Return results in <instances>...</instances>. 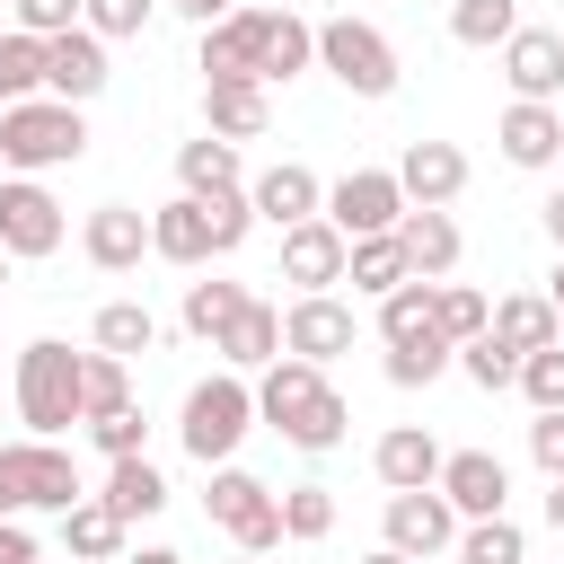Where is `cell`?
Here are the masks:
<instances>
[{
    "label": "cell",
    "instance_id": "cell-49",
    "mask_svg": "<svg viewBox=\"0 0 564 564\" xmlns=\"http://www.w3.org/2000/svg\"><path fill=\"white\" fill-rule=\"evenodd\" d=\"M0 564H35V529L26 520H0Z\"/></svg>",
    "mask_w": 564,
    "mask_h": 564
},
{
    "label": "cell",
    "instance_id": "cell-19",
    "mask_svg": "<svg viewBox=\"0 0 564 564\" xmlns=\"http://www.w3.org/2000/svg\"><path fill=\"white\" fill-rule=\"evenodd\" d=\"M397 185H405V203H458L467 194V150L458 141H405V159H397Z\"/></svg>",
    "mask_w": 564,
    "mask_h": 564
},
{
    "label": "cell",
    "instance_id": "cell-44",
    "mask_svg": "<svg viewBox=\"0 0 564 564\" xmlns=\"http://www.w3.org/2000/svg\"><path fill=\"white\" fill-rule=\"evenodd\" d=\"M511 388H520L538 414H546V405H564V335H555V344H538V352H520V379H511Z\"/></svg>",
    "mask_w": 564,
    "mask_h": 564
},
{
    "label": "cell",
    "instance_id": "cell-43",
    "mask_svg": "<svg viewBox=\"0 0 564 564\" xmlns=\"http://www.w3.org/2000/svg\"><path fill=\"white\" fill-rule=\"evenodd\" d=\"M203 220H212V256H238V247H247V229H256V203H247V185H229V194H203Z\"/></svg>",
    "mask_w": 564,
    "mask_h": 564
},
{
    "label": "cell",
    "instance_id": "cell-6",
    "mask_svg": "<svg viewBox=\"0 0 564 564\" xmlns=\"http://www.w3.org/2000/svg\"><path fill=\"white\" fill-rule=\"evenodd\" d=\"M203 511H212V520H220V529H229L247 555H273V546H282V494H273L264 476H247L238 458H220V467H212Z\"/></svg>",
    "mask_w": 564,
    "mask_h": 564
},
{
    "label": "cell",
    "instance_id": "cell-60",
    "mask_svg": "<svg viewBox=\"0 0 564 564\" xmlns=\"http://www.w3.org/2000/svg\"><path fill=\"white\" fill-rule=\"evenodd\" d=\"M0 176H9V167H0Z\"/></svg>",
    "mask_w": 564,
    "mask_h": 564
},
{
    "label": "cell",
    "instance_id": "cell-22",
    "mask_svg": "<svg viewBox=\"0 0 564 564\" xmlns=\"http://www.w3.org/2000/svg\"><path fill=\"white\" fill-rule=\"evenodd\" d=\"M300 70H317V26H308V18H291V9H264L256 79H264V88H282V79H300Z\"/></svg>",
    "mask_w": 564,
    "mask_h": 564
},
{
    "label": "cell",
    "instance_id": "cell-52",
    "mask_svg": "<svg viewBox=\"0 0 564 564\" xmlns=\"http://www.w3.org/2000/svg\"><path fill=\"white\" fill-rule=\"evenodd\" d=\"M176 9H185V18H194V26H212V18H229V9H238V0H176Z\"/></svg>",
    "mask_w": 564,
    "mask_h": 564
},
{
    "label": "cell",
    "instance_id": "cell-10",
    "mask_svg": "<svg viewBox=\"0 0 564 564\" xmlns=\"http://www.w3.org/2000/svg\"><path fill=\"white\" fill-rule=\"evenodd\" d=\"M9 467H18V502H26V511H70V502L88 494V485H79V458H70L62 441H35V432H26V441H9Z\"/></svg>",
    "mask_w": 564,
    "mask_h": 564
},
{
    "label": "cell",
    "instance_id": "cell-21",
    "mask_svg": "<svg viewBox=\"0 0 564 564\" xmlns=\"http://www.w3.org/2000/svg\"><path fill=\"white\" fill-rule=\"evenodd\" d=\"M256 35H264V9H229V18H212L194 70H203V79H256Z\"/></svg>",
    "mask_w": 564,
    "mask_h": 564
},
{
    "label": "cell",
    "instance_id": "cell-13",
    "mask_svg": "<svg viewBox=\"0 0 564 564\" xmlns=\"http://www.w3.org/2000/svg\"><path fill=\"white\" fill-rule=\"evenodd\" d=\"M494 53H502V79H511V97H538V106H555V88H564V26H511Z\"/></svg>",
    "mask_w": 564,
    "mask_h": 564
},
{
    "label": "cell",
    "instance_id": "cell-32",
    "mask_svg": "<svg viewBox=\"0 0 564 564\" xmlns=\"http://www.w3.org/2000/svg\"><path fill=\"white\" fill-rule=\"evenodd\" d=\"M88 335H97V352H115V361H132V352H150V344H159V317H150L141 300H106Z\"/></svg>",
    "mask_w": 564,
    "mask_h": 564
},
{
    "label": "cell",
    "instance_id": "cell-45",
    "mask_svg": "<svg viewBox=\"0 0 564 564\" xmlns=\"http://www.w3.org/2000/svg\"><path fill=\"white\" fill-rule=\"evenodd\" d=\"M150 9H159V0H79V26L106 35V44H123V35L150 26Z\"/></svg>",
    "mask_w": 564,
    "mask_h": 564
},
{
    "label": "cell",
    "instance_id": "cell-48",
    "mask_svg": "<svg viewBox=\"0 0 564 564\" xmlns=\"http://www.w3.org/2000/svg\"><path fill=\"white\" fill-rule=\"evenodd\" d=\"M529 458H538L546 476H564V405H546V414L529 423Z\"/></svg>",
    "mask_w": 564,
    "mask_h": 564
},
{
    "label": "cell",
    "instance_id": "cell-40",
    "mask_svg": "<svg viewBox=\"0 0 564 564\" xmlns=\"http://www.w3.org/2000/svg\"><path fill=\"white\" fill-rule=\"evenodd\" d=\"M449 361H458V370H467V379H476V388H485V397H502V388H511V379H520V352H511V344H502V335H467V344H458V352H449Z\"/></svg>",
    "mask_w": 564,
    "mask_h": 564
},
{
    "label": "cell",
    "instance_id": "cell-57",
    "mask_svg": "<svg viewBox=\"0 0 564 564\" xmlns=\"http://www.w3.org/2000/svg\"><path fill=\"white\" fill-rule=\"evenodd\" d=\"M229 564H264V555H247V546H238V555H229Z\"/></svg>",
    "mask_w": 564,
    "mask_h": 564
},
{
    "label": "cell",
    "instance_id": "cell-34",
    "mask_svg": "<svg viewBox=\"0 0 564 564\" xmlns=\"http://www.w3.org/2000/svg\"><path fill=\"white\" fill-rule=\"evenodd\" d=\"M458 564H529L520 520H511V511H494V520H458Z\"/></svg>",
    "mask_w": 564,
    "mask_h": 564
},
{
    "label": "cell",
    "instance_id": "cell-24",
    "mask_svg": "<svg viewBox=\"0 0 564 564\" xmlns=\"http://www.w3.org/2000/svg\"><path fill=\"white\" fill-rule=\"evenodd\" d=\"M247 203H256V220L291 229V220H308V212L326 203V185H317V167H300V159H273V167L247 185Z\"/></svg>",
    "mask_w": 564,
    "mask_h": 564
},
{
    "label": "cell",
    "instance_id": "cell-38",
    "mask_svg": "<svg viewBox=\"0 0 564 564\" xmlns=\"http://www.w3.org/2000/svg\"><path fill=\"white\" fill-rule=\"evenodd\" d=\"M423 326H432V282L405 273V282L379 300V344H405V335H423Z\"/></svg>",
    "mask_w": 564,
    "mask_h": 564
},
{
    "label": "cell",
    "instance_id": "cell-29",
    "mask_svg": "<svg viewBox=\"0 0 564 564\" xmlns=\"http://www.w3.org/2000/svg\"><path fill=\"white\" fill-rule=\"evenodd\" d=\"M176 185H185V194H229V185H247V167H238V141H220V132L185 141V150H176Z\"/></svg>",
    "mask_w": 564,
    "mask_h": 564
},
{
    "label": "cell",
    "instance_id": "cell-31",
    "mask_svg": "<svg viewBox=\"0 0 564 564\" xmlns=\"http://www.w3.org/2000/svg\"><path fill=\"white\" fill-rule=\"evenodd\" d=\"M97 502H115L123 520H150V511H167V476L150 467V449H141V458H115V467H106V494H97Z\"/></svg>",
    "mask_w": 564,
    "mask_h": 564
},
{
    "label": "cell",
    "instance_id": "cell-7",
    "mask_svg": "<svg viewBox=\"0 0 564 564\" xmlns=\"http://www.w3.org/2000/svg\"><path fill=\"white\" fill-rule=\"evenodd\" d=\"M62 238H70V220H62V203L44 194V176H0V247H9V264L53 256Z\"/></svg>",
    "mask_w": 564,
    "mask_h": 564
},
{
    "label": "cell",
    "instance_id": "cell-9",
    "mask_svg": "<svg viewBox=\"0 0 564 564\" xmlns=\"http://www.w3.org/2000/svg\"><path fill=\"white\" fill-rule=\"evenodd\" d=\"M352 300H335V291H291V308H282V352H300V361H335V352H352Z\"/></svg>",
    "mask_w": 564,
    "mask_h": 564
},
{
    "label": "cell",
    "instance_id": "cell-4",
    "mask_svg": "<svg viewBox=\"0 0 564 564\" xmlns=\"http://www.w3.org/2000/svg\"><path fill=\"white\" fill-rule=\"evenodd\" d=\"M18 423H26L35 441H62V432L79 423V352H70V344L35 335V344L18 352Z\"/></svg>",
    "mask_w": 564,
    "mask_h": 564
},
{
    "label": "cell",
    "instance_id": "cell-53",
    "mask_svg": "<svg viewBox=\"0 0 564 564\" xmlns=\"http://www.w3.org/2000/svg\"><path fill=\"white\" fill-rule=\"evenodd\" d=\"M123 564H185L176 546H123Z\"/></svg>",
    "mask_w": 564,
    "mask_h": 564
},
{
    "label": "cell",
    "instance_id": "cell-50",
    "mask_svg": "<svg viewBox=\"0 0 564 564\" xmlns=\"http://www.w3.org/2000/svg\"><path fill=\"white\" fill-rule=\"evenodd\" d=\"M0 520H26V502H18V467H9V441H0Z\"/></svg>",
    "mask_w": 564,
    "mask_h": 564
},
{
    "label": "cell",
    "instance_id": "cell-15",
    "mask_svg": "<svg viewBox=\"0 0 564 564\" xmlns=\"http://www.w3.org/2000/svg\"><path fill=\"white\" fill-rule=\"evenodd\" d=\"M282 282L291 291H335L344 282V229L326 212H308V220L282 229Z\"/></svg>",
    "mask_w": 564,
    "mask_h": 564
},
{
    "label": "cell",
    "instance_id": "cell-27",
    "mask_svg": "<svg viewBox=\"0 0 564 564\" xmlns=\"http://www.w3.org/2000/svg\"><path fill=\"white\" fill-rule=\"evenodd\" d=\"M212 352H220V361H229V370H264V361H273V352H282V308H273V300H256V291H247V308H238V317H229V326H220V344H212Z\"/></svg>",
    "mask_w": 564,
    "mask_h": 564
},
{
    "label": "cell",
    "instance_id": "cell-2",
    "mask_svg": "<svg viewBox=\"0 0 564 564\" xmlns=\"http://www.w3.org/2000/svg\"><path fill=\"white\" fill-rule=\"evenodd\" d=\"M88 159V115L70 97H18L0 106V167L9 176H44V167H79Z\"/></svg>",
    "mask_w": 564,
    "mask_h": 564
},
{
    "label": "cell",
    "instance_id": "cell-56",
    "mask_svg": "<svg viewBox=\"0 0 564 564\" xmlns=\"http://www.w3.org/2000/svg\"><path fill=\"white\" fill-rule=\"evenodd\" d=\"M546 300H555V317H564V264H555V273H546Z\"/></svg>",
    "mask_w": 564,
    "mask_h": 564
},
{
    "label": "cell",
    "instance_id": "cell-5",
    "mask_svg": "<svg viewBox=\"0 0 564 564\" xmlns=\"http://www.w3.org/2000/svg\"><path fill=\"white\" fill-rule=\"evenodd\" d=\"M317 70H326L335 88L370 97V106L397 97V79H405V70H397V44H388L370 18H326V26H317Z\"/></svg>",
    "mask_w": 564,
    "mask_h": 564
},
{
    "label": "cell",
    "instance_id": "cell-1",
    "mask_svg": "<svg viewBox=\"0 0 564 564\" xmlns=\"http://www.w3.org/2000/svg\"><path fill=\"white\" fill-rule=\"evenodd\" d=\"M256 423H273L291 449H335V441H344V423H352V405L326 388V370H317V361L273 352V361L256 370Z\"/></svg>",
    "mask_w": 564,
    "mask_h": 564
},
{
    "label": "cell",
    "instance_id": "cell-42",
    "mask_svg": "<svg viewBox=\"0 0 564 564\" xmlns=\"http://www.w3.org/2000/svg\"><path fill=\"white\" fill-rule=\"evenodd\" d=\"M511 26H520V9H511V0H449V35H458V44H476V53H485V44H502Z\"/></svg>",
    "mask_w": 564,
    "mask_h": 564
},
{
    "label": "cell",
    "instance_id": "cell-11",
    "mask_svg": "<svg viewBox=\"0 0 564 564\" xmlns=\"http://www.w3.org/2000/svg\"><path fill=\"white\" fill-rule=\"evenodd\" d=\"M388 546L397 555H441V546H458V511H449V494L441 485H405V494H388Z\"/></svg>",
    "mask_w": 564,
    "mask_h": 564
},
{
    "label": "cell",
    "instance_id": "cell-26",
    "mask_svg": "<svg viewBox=\"0 0 564 564\" xmlns=\"http://www.w3.org/2000/svg\"><path fill=\"white\" fill-rule=\"evenodd\" d=\"M150 256L167 264H212V220H203V194H176L150 212Z\"/></svg>",
    "mask_w": 564,
    "mask_h": 564
},
{
    "label": "cell",
    "instance_id": "cell-14",
    "mask_svg": "<svg viewBox=\"0 0 564 564\" xmlns=\"http://www.w3.org/2000/svg\"><path fill=\"white\" fill-rule=\"evenodd\" d=\"M106 79H115V70H106V35H88V26H62V35H44V97H70V106H88Z\"/></svg>",
    "mask_w": 564,
    "mask_h": 564
},
{
    "label": "cell",
    "instance_id": "cell-33",
    "mask_svg": "<svg viewBox=\"0 0 564 564\" xmlns=\"http://www.w3.org/2000/svg\"><path fill=\"white\" fill-rule=\"evenodd\" d=\"M115 405H132V361L79 352V423H97V414H115Z\"/></svg>",
    "mask_w": 564,
    "mask_h": 564
},
{
    "label": "cell",
    "instance_id": "cell-20",
    "mask_svg": "<svg viewBox=\"0 0 564 564\" xmlns=\"http://www.w3.org/2000/svg\"><path fill=\"white\" fill-rule=\"evenodd\" d=\"M53 520H62V555H70V564H115L123 538H132V520H123L115 502H97V494H79V502L53 511Z\"/></svg>",
    "mask_w": 564,
    "mask_h": 564
},
{
    "label": "cell",
    "instance_id": "cell-37",
    "mask_svg": "<svg viewBox=\"0 0 564 564\" xmlns=\"http://www.w3.org/2000/svg\"><path fill=\"white\" fill-rule=\"evenodd\" d=\"M35 88H44V35L0 26V106H18V97H35Z\"/></svg>",
    "mask_w": 564,
    "mask_h": 564
},
{
    "label": "cell",
    "instance_id": "cell-28",
    "mask_svg": "<svg viewBox=\"0 0 564 564\" xmlns=\"http://www.w3.org/2000/svg\"><path fill=\"white\" fill-rule=\"evenodd\" d=\"M485 335H502L511 352H538V344H555V335H564V317H555V300H546V291H502V300H494V317H485Z\"/></svg>",
    "mask_w": 564,
    "mask_h": 564
},
{
    "label": "cell",
    "instance_id": "cell-58",
    "mask_svg": "<svg viewBox=\"0 0 564 564\" xmlns=\"http://www.w3.org/2000/svg\"><path fill=\"white\" fill-rule=\"evenodd\" d=\"M0 291H9V247H0Z\"/></svg>",
    "mask_w": 564,
    "mask_h": 564
},
{
    "label": "cell",
    "instance_id": "cell-17",
    "mask_svg": "<svg viewBox=\"0 0 564 564\" xmlns=\"http://www.w3.org/2000/svg\"><path fill=\"white\" fill-rule=\"evenodd\" d=\"M397 256H405V273L449 282V264H458V220H449L441 203H405V212H397Z\"/></svg>",
    "mask_w": 564,
    "mask_h": 564
},
{
    "label": "cell",
    "instance_id": "cell-36",
    "mask_svg": "<svg viewBox=\"0 0 564 564\" xmlns=\"http://www.w3.org/2000/svg\"><path fill=\"white\" fill-rule=\"evenodd\" d=\"M449 352H458V344H449L441 326H423V335L388 344V379H397V388H432V379L449 370Z\"/></svg>",
    "mask_w": 564,
    "mask_h": 564
},
{
    "label": "cell",
    "instance_id": "cell-18",
    "mask_svg": "<svg viewBox=\"0 0 564 564\" xmlns=\"http://www.w3.org/2000/svg\"><path fill=\"white\" fill-rule=\"evenodd\" d=\"M494 141H502L511 167H555V159H564V115L538 106V97H511L502 123H494Z\"/></svg>",
    "mask_w": 564,
    "mask_h": 564
},
{
    "label": "cell",
    "instance_id": "cell-35",
    "mask_svg": "<svg viewBox=\"0 0 564 564\" xmlns=\"http://www.w3.org/2000/svg\"><path fill=\"white\" fill-rule=\"evenodd\" d=\"M247 308V282H185V335H203V344H220V326Z\"/></svg>",
    "mask_w": 564,
    "mask_h": 564
},
{
    "label": "cell",
    "instance_id": "cell-51",
    "mask_svg": "<svg viewBox=\"0 0 564 564\" xmlns=\"http://www.w3.org/2000/svg\"><path fill=\"white\" fill-rule=\"evenodd\" d=\"M538 220H546V238H555V247H564V185H555V194H546V203H538Z\"/></svg>",
    "mask_w": 564,
    "mask_h": 564
},
{
    "label": "cell",
    "instance_id": "cell-8",
    "mask_svg": "<svg viewBox=\"0 0 564 564\" xmlns=\"http://www.w3.org/2000/svg\"><path fill=\"white\" fill-rule=\"evenodd\" d=\"M344 238H379V229H397V212H405V185H397V167H344L335 185H326V203H317Z\"/></svg>",
    "mask_w": 564,
    "mask_h": 564
},
{
    "label": "cell",
    "instance_id": "cell-30",
    "mask_svg": "<svg viewBox=\"0 0 564 564\" xmlns=\"http://www.w3.org/2000/svg\"><path fill=\"white\" fill-rule=\"evenodd\" d=\"M344 282H352L361 300H388V291L405 282V256H397V229H379V238H344Z\"/></svg>",
    "mask_w": 564,
    "mask_h": 564
},
{
    "label": "cell",
    "instance_id": "cell-12",
    "mask_svg": "<svg viewBox=\"0 0 564 564\" xmlns=\"http://www.w3.org/2000/svg\"><path fill=\"white\" fill-rule=\"evenodd\" d=\"M432 485L449 494L458 520H494V511L511 502V467H502L494 449H441V476H432Z\"/></svg>",
    "mask_w": 564,
    "mask_h": 564
},
{
    "label": "cell",
    "instance_id": "cell-59",
    "mask_svg": "<svg viewBox=\"0 0 564 564\" xmlns=\"http://www.w3.org/2000/svg\"><path fill=\"white\" fill-rule=\"evenodd\" d=\"M35 564H44V555H35ZM62 564H70V555H62Z\"/></svg>",
    "mask_w": 564,
    "mask_h": 564
},
{
    "label": "cell",
    "instance_id": "cell-46",
    "mask_svg": "<svg viewBox=\"0 0 564 564\" xmlns=\"http://www.w3.org/2000/svg\"><path fill=\"white\" fill-rule=\"evenodd\" d=\"M88 441H97L106 458H141V441H150V414H141V405H115V414H97V423H88Z\"/></svg>",
    "mask_w": 564,
    "mask_h": 564
},
{
    "label": "cell",
    "instance_id": "cell-25",
    "mask_svg": "<svg viewBox=\"0 0 564 564\" xmlns=\"http://www.w3.org/2000/svg\"><path fill=\"white\" fill-rule=\"evenodd\" d=\"M370 467H379V485H388V494L432 485V476H441V441H432L423 423H388V432H379V449H370Z\"/></svg>",
    "mask_w": 564,
    "mask_h": 564
},
{
    "label": "cell",
    "instance_id": "cell-16",
    "mask_svg": "<svg viewBox=\"0 0 564 564\" xmlns=\"http://www.w3.org/2000/svg\"><path fill=\"white\" fill-rule=\"evenodd\" d=\"M79 256H88L97 273H132V264L150 256V212H132V203H97V212L79 220Z\"/></svg>",
    "mask_w": 564,
    "mask_h": 564
},
{
    "label": "cell",
    "instance_id": "cell-41",
    "mask_svg": "<svg viewBox=\"0 0 564 564\" xmlns=\"http://www.w3.org/2000/svg\"><path fill=\"white\" fill-rule=\"evenodd\" d=\"M326 529H335V494H326V485H291V494H282V538H291V546H317Z\"/></svg>",
    "mask_w": 564,
    "mask_h": 564
},
{
    "label": "cell",
    "instance_id": "cell-3",
    "mask_svg": "<svg viewBox=\"0 0 564 564\" xmlns=\"http://www.w3.org/2000/svg\"><path fill=\"white\" fill-rule=\"evenodd\" d=\"M247 432H256V379H247V370H212V379L185 388V405H176V441H185L194 467L238 458Z\"/></svg>",
    "mask_w": 564,
    "mask_h": 564
},
{
    "label": "cell",
    "instance_id": "cell-39",
    "mask_svg": "<svg viewBox=\"0 0 564 564\" xmlns=\"http://www.w3.org/2000/svg\"><path fill=\"white\" fill-rule=\"evenodd\" d=\"M485 317H494V300H485V291H467V282H432V326H441L449 344L485 335Z\"/></svg>",
    "mask_w": 564,
    "mask_h": 564
},
{
    "label": "cell",
    "instance_id": "cell-55",
    "mask_svg": "<svg viewBox=\"0 0 564 564\" xmlns=\"http://www.w3.org/2000/svg\"><path fill=\"white\" fill-rule=\"evenodd\" d=\"M361 564H414V555H397V546H370V555H361Z\"/></svg>",
    "mask_w": 564,
    "mask_h": 564
},
{
    "label": "cell",
    "instance_id": "cell-47",
    "mask_svg": "<svg viewBox=\"0 0 564 564\" xmlns=\"http://www.w3.org/2000/svg\"><path fill=\"white\" fill-rule=\"evenodd\" d=\"M18 18L9 26H26V35H62V26H79V0H9Z\"/></svg>",
    "mask_w": 564,
    "mask_h": 564
},
{
    "label": "cell",
    "instance_id": "cell-54",
    "mask_svg": "<svg viewBox=\"0 0 564 564\" xmlns=\"http://www.w3.org/2000/svg\"><path fill=\"white\" fill-rule=\"evenodd\" d=\"M546 529L564 538V476H546Z\"/></svg>",
    "mask_w": 564,
    "mask_h": 564
},
{
    "label": "cell",
    "instance_id": "cell-23",
    "mask_svg": "<svg viewBox=\"0 0 564 564\" xmlns=\"http://www.w3.org/2000/svg\"><path fill=\"white\" fill-rule=\"evenodd\" d=\"M264 123H273L264 79H203V132H220V141H256Z\"/></svg>",
    "mask_w": 564,
    "mask_h": 564
}]
</instances>
